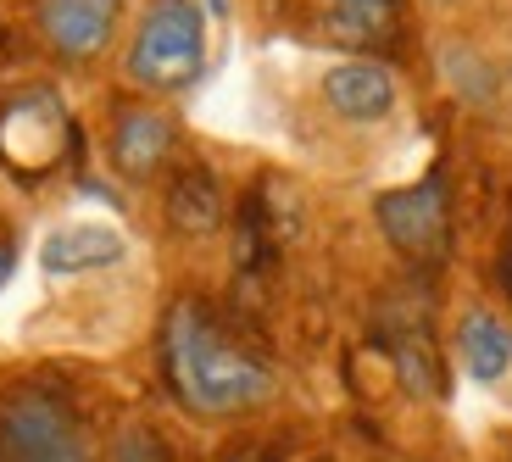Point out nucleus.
Instances as JSON below:
<instances>
[{
  "label": "nucleus",
  "mask_w": 512,
  "mask_h": 462,
  "mask_svg": "<svg viewBox=\"0 0 512 462\" xmlns=\"http://www.w3.org/2000/svg\"><path fill=\"white\" fill-rule=\"evenodd\" d=\"M167 390L195 418H240L273 396V368L201 296H179L162 318Z\"/></svg>",
  "instance_id": "nucleus-1"
},
{
  "label": "nucleus",
  "mask_w": 512,
  "mask_h": 462,
  "mask_svg": "<svg viewBox=\"0 0 512 462\" xmlns=\"http://www.w3.org/2000/svg\"><path fill=\"white\" fill-rule=\"evenodd\" d=\"M0 462H90L84 418L62 390L17 385L0 396Z\"/></svg>",
  "instance_id": "nucleus-2"
},
{
  "label": "nucleus",
  "mask_w": 512,
  "mask_h": 462,
  "mask_svg": "<svg viewBox=\"0 0 512 462\" xmlns=\"http://www.w3.org/2000/svg\"><path fill=\"white\" fill-rule=\"evenodd\" d=\"M206 62V28L195 0H156L145 12L134 51H128V78L145 90H184Z\"/></svg>",
  "instance_id": "nucleus-3"
},
{
  "label": "nucleus",
  "mask_w": 512,
  "mask_h": 462,
  "mask_svg": "<svg viewBox=\"0 0 512 462\" xmlns=\"http://www.w3.org/2000/svg\"><path fill=\"white\" fill-rule=\"evenodd\" d=\"M373 218H379L384 240L396 245L401 257L435 268L451 251V201H446V173H429V179L407 184V190H390L373 201Z\"/></svg>",
  "instance_id": "nucleus-4"
},
{
  "label": "nucleus",
  "mask_w": 512,
  "mask_h": 462,
  "mask_svg": "<svg viewBox=\"0 0 512 462\" xmlns=\"http://www.w3.org/2000/svg\"><path fill=\"white\" fill-rule=\"evenodd\" d=\"M117 12H123V0H39V34L56 56L84 62V56L106 51Z\"/></svg>",
  "instance_id": "nucleus-5"
},
{
  "label": "nucleus",
  "mask_w": 512,
  "mask_h": 462,
  "mask_svg": "<svg viewBox=\"0 0 512 462\" xmlns=\"http://www.w3.org/2000/svg\"><path fill=\"white\" fill-rule=\"evenodd\" d=\"M173 151V123L151 106H123L112 129V167L128 179H151Z\"/></svg>",
  "instance_id": "nucleus-6"
},
{
  "label": "nucleus",
  "mask_w": 512,
  "mask_h": 462,
  "mask_svg": "<svg viewBox=\"0 0 512 462\" xmlns=\"http://www.w3.org/2000/svg\"><path fill=\"white\" fill-rule=\"evenodd\" d=\"M62 134H67V117H62V106H56V95H23L12 112L0 117V156L17 162L23 140H34V162L51 167L56 151H62Z\"/></svg>",
  "instance_id": "nucleus-7"
},
{
  "label": "nucleus",
  "mask_w": 512,
  "mask_h": 462,
  "mask_svg": "<svg viewBox=\"0 0 512 462\" xmlns=\"http://www.w3.org/2000/svg\"><path fill=\"white\" fill-rule=\"evenodd\" d=\"M323 95L340 117L351 123H373L396 106V84H390V67L379 62H340L329 78H323Z\"/></svg>",
  "instance_id": "nucleus-8"
},
{
  "label": "nucleus",
  "mask_w": 512,
  "mask_h": 462,
  "mask_svg": "<svg viewBox=\"0 0 512 462\" xmlns=\"http://www.w3.org/2000/svg\"><path fill=\"white\" fill-rule=\"evenodd\" d=\"M167 223L179 234H195V240L223 229V184L212 167L190 162L173 173V184H167Z\"/></svg>",
  "instance_id": "nucleus-9"
},
{
  "label": "nucleus",
  "mask_w": 512,
  "mask_h": 462,
  "mask_svg": "<svg viewBox=\"0 0 512 462\" xmlns=\"http://www.w3.org/2000/svg\"><path fill=\"white\" fill-rule=\"evenodd\" d=\"M340 45H401V0H329Z\"/></svg>",
  "instance_id": "nucleus-10"
},
{
  "label": "nucleus",
  "mask_w": 512,
  "mask_h": 462,
  "mask_svg": "<svg viewBox=\"0 0 512 462\" xmlns=\"http://www.w3.org/2000/svg\"><path fill=\"white\" fill-rule=\"evenodd\" d=\"M384 346H390V357H396V373H401L407 390H418V396H440V390H446L435 340H429V329H423L418 318H401L396 329H384Z\"/></svg>",
  "instance_id": "nucleus-11"
},
{
  "label": "nucleus",
  "mask_w": 512,
  "mask_h": 462,
  "mask_svg": "<svg viewBox=\"0 0 512 462\" xmlns=\"http://www.w3.org/2000/svg\"><path fill=\"white\" fill-rule=\"evenodd\" d=\"M462 368L474 373L479 385L501 379L512 368V329L490 312H468L462 318Z\"/></svg>",
  "instance_id": "nucleus-12"
},
{
  "label": "nucleus",
  "mask_w": 512,
  "mask_h": 462,
  "mask_svg": "<svg viewBox=\"0 0 512 462\" xmlns=\"http://www.w3.org/2000/svg\"><path fill=\"white\" fill-rule=\"evenodd\" d=\"M123 257V240L112 229H62L45 240V268L51 273H78V268H106Z\"/></svg>",
  "instance_id": "nucleus-13"
},
{
  "label": "nucleus",
  "mask_w": 512,
  "mask_h": 462,
  "mask_svg": "<svg viewBox=\"0 0 512 462\" xmlns=\"http://www.w3.org/2000/svg\"><path fill=\"white\" fill-rule=\"evenodd\" d=\"M106 462H173V451H167V440L156 435V429L134 424V429H123V435L112 440V457Z\"/></svg>",
  "instance_id": "nucleus-14"
},
{
  "label": "nucleus",
  "mask_w": 512,
  "mask_h": 462,
  "mask_svg": "<svg viewBox=\"0 0 512 462\" xmlns=\"http://www.w3.org/2000/svg\"><path fill=\"white\" fill-rule=\"evenodd\" d=\"M501 290H507V301H512V234H507V251H501Z\"/></svg>",
  "instance_id": "nucleus-15"
},
{
  "label": "nucleus",
  "mask_w": 512,
  "mask_h": 462,
  "mask_svg": "<svg viewBox=\"0 0 512 462\" xmlns=\"http://www.w3.org/2000/svg\"><path fill=\"white\" fill-rule=\"evenodd\" d=\"M12 279V245H0V284Z\"/></svg>",
  "instance_id": "nucleus-16"
},
{
  "label": "nucleus",
  "mask_w": 512,
  "mask_h": 462,
  "mask_svg": "<svg viewBox=\"0 0 512 462\" xmlns=\"http://www.w3.org/2000/svg\"><path fill=\"white\" fill-rule=\"evenodd\" d=\"M223 462H273V457H262V451H234V457H223Z\"/></svg>",
  "instance_id": "nucleus-17"
},
{
  "label": "nucleus",
  "mask_w": 512,
  "mask_h": 462,
  "mask_svg": "<svg viewBox=\"0 0 512 462\" xmlns=\"http://www.w3.org/2000/svg\"><path fill=\"white\" fill-rule=\"evenodd\" d=\"M206 6H212V12H229V0H206Z\"/></svg>",
  "instance_id": "nucleus-18"
}]
</instances>
